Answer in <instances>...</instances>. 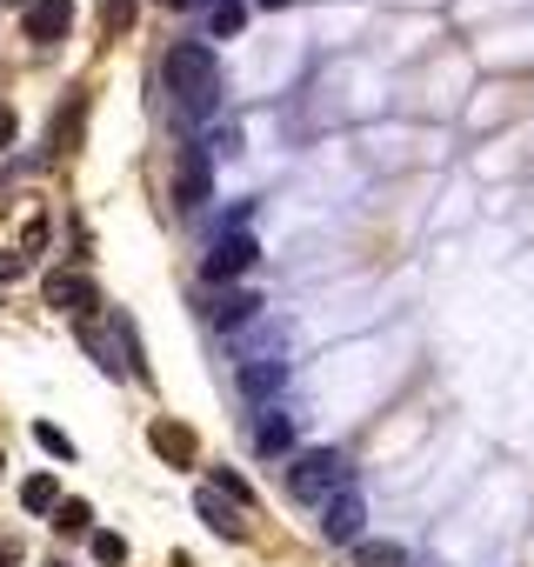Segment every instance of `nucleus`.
<instances>
[{
	"instance_id": "f257e3e1",
	"label": "nucleus",
	"mask_w": 534,
	"mask_h": 567,
	"mask_svg": "<svg viewBox=\"0 0 534 567\" xmlns=\"http://www.w3.org/2000/svg\"><path fill=\"white\" fill-rule=\"evenodd\" d=\"M167 94H174V107L194 114V121H207V114L220 107V61H214L207 41H174V48H167Z\"/></svg>"
},
{
	"instance_id": "f03ea898",
	"label": "nucleus",
	"mask_w": 534,
	"mask_h": 567,
	"mask_svg": "<svg viewBox=\"0 0 534 567\" xmlns=\"http://www.w3.org/2000/svg\"><path fill=\"white\" fill-rule=\"evenodd\" d=\"M348 481H355V461H348L341 447H308V454H295V467H288V494L308 501V507H328L335 494H348Z\"/></svg>"
},
{
	"instance_id": "7ed1b4c3",
	"label": "nucleus",
	"mask_w": 534,
	"mask_h": 567,
	"mask_svg": "<svg viewBox=\"0 0 534 567\" xmlns=\"http://www.w3.org/2000/svg\"><path fill=\"white\" fill-rule=\"evenodd\" d=\"M207 200H214V161H207V147H181V161H174V207L201 214Z\"/></svg>"
},
{
	"instance_id": "20e7f679",
	"label": "nucleus",
	"mask_w": 534,
	"mask_h": 567,
	"mask_svg": "<svg viewBox=\"0 0 534 567\" xmlns=\"http://www.w3.org/2000/svg\"><path fill=\"white\" fill-rule=\"evenodd\" d=\"M234 388H240L247 401L281 394V388H288V361H281V354H247V361L234 368Z\"/></svg>"
},
{
	"instance_id": "39448f33",
	"label": "nucleus",
	"mask_w": 534,
	"mask_h": 567,
	"mask_svg": "<svg viewBox=\"0 0 534 567\" xmlns=\"http://www.w3.org/2000/svg\"><path fill=\"white\" fill-rule=\"evenodd\" d=\"M361 520H368V507H361V494L348 487V494H335V501L321 507V540L355 547V540H361Z\"/></svg>"
},
{
	"instance_id": "423d86ee",
	"label": "nucleus",
	"mask_w": 534,
	"mask_h": 567,
	"mask_svg": "<svg viewBox=\"0 0 534 567\" xmlns=\"http://www.w3.org/2000/svg\"><path fill=\"white\" fill-rule=\"evenodd\" d=\"M68 21H74V0H28V14H21L28 41H41V48H54L68 34Z\"/></svg>"
},
{
	"instance_id": "0eeeda50",
	"label": "nucleus",
	"mask_w": 534,
	"mask_h": 567,
	"mask_svg": "<svg viewBox=\"0 0 534 567\" xmlns=\"http://www.w3.org/2000/svg\"><path fill=\"white\" fill-rule=\"evenodd\" d=\"M254 260H260L254 234H220V240H214V254H207V280H234V274H247Z\"/></svg>"
},
{
	"instance_id": "6e6552de",
	"label": "nucleus",
	"mask_w": 534,
	"mask_h": 567,
	"mask_svg": "<svg viewBox=\"0 0 534 567\" xmlns=\"http://www.w3.org/2000/svg\"><path fill=\"white\" fill-rule=\"evenodd\" d=\"M194 514H201L214 534H227V540H240V534H247V520H240L247 507H240V501H227L220 487H201V494H194Z\"/></svg>"
},
{
	"instance_id": "1a4fd4ad",
	"label": "nucleus",
	"mask_w": 534,
	"mask_h": 567,
	"mask_svg": "<svg viewBox=\"0 0 534 567\" xmlns=\"http://www.w3.org/2000/svg\"><path fill=\"white\" fill-rule=\"evenodd\" d=\"M48 308H61V315H88V308H101V295H94V280H88V274H48Z\"/></svg>"
},
{
	"instance_id": "9d476101",
	"label": "nucleus",
	"mask_w": 534,
	"mask_h": 567,
	"mask_svg": "<svg viewBox=\"0 0 534 567\" xmlns=\"http://www.w3.org/2000/svg\"><path fill=\"white\" fill-rule=\"evenodd\" d=\"M254 447H260V461H281V454L295 447V421H288L281 408H260V421H254Z\"/></svg>"
},
{
	"instance_id": "9b49d317",
	"label": "nucleus",
	"mask_w": 534,
	"mask_h": 567,
	"mask_svg": "<svg viewBox=\"0 0 534 567\" xmlns=\"http://www.w3.org/2000/svg\"><path fill=\"white\" fill-rule=\"evenodd\" d=\"M254 315H260V301H254L247 288H227V295H214V308H207L214 328H247Z\"/></svg>"
},
{
	"instance_id": "f8f14e48",
	"label": "nucleus",
	"mask_w": 534,
	"mask_h": 567,
	"mask_svg": "<svg viewBox=\"0 0 534 567\" xmlns=\"http://www.w3.org/2000/svg\"><path fill=\"white\" fill-rule=\"evenodd\" d=\"M147 441H154V454H161V461H194V434H187V427H174V421H154V427H147Z\"/></svg>"
},
{
	"instance_id": "ddd939ff",
	"label": "nucleus",
	"mask_w": 534,
	"mask_h": 567,
	"mask_svg": "<svg viewBox=\"0 0 534 567\" xmlns=\"http://www.w3.org/2000/svg\"><path fill=\"white\" fill-rule=\"evenodd\" d=\"M21 507H28V514H54V507H61V481H54V474H28V481H21Z\"/></svg>"
},
{
	"instance_id": "4468645a",
	"label": "nucleus",
	"mask_w": 534,
	"mask_h": 567,
	"mask_svg": "<svg viewBox=\"0 0 534 567\" xmlns=\"http://www.w3.org/2000/svg\"><path fill=\"white\" fill-rule=\"evenodd\" d=\"M355 567H408V554L394 540H355Z\"/></svg>"
},
{
	"instance_id": "2eb2a0df",
	"label": "nucleus",
	"mask_w": 534,
	"mask_h": 567,
	"mask_svg": "<svg viewBox=\"0 0 534 567\" xmlns=\"http://www.w3.org/2000/svg\"><path fill=\"white\" fill-rule=\"evenodd\" d=\"M54 527H61V534H88V527H94V507H88V501H61V507H54Z\"/></svg>"
},
{
	"instance_id": "dca6fc26",
	"label": "nucleus",
	"mask_w": 534,
	"mask_h": 567,
	"mask_svg": "<svg viewBox=\"0 0 534 567\" xmlns=\"http://www.w3.org/2000/svg\"><path fill=\"white\" fill-rule=\"evenodd\" d=\"M34 441H41V447H48L54 461H74V441H68V434H61L54 421H34Z\"/></svg>"
},
{
	"instance_id": "f3484780",
	"label": "nucleus",
	"mask_w": 534,
	"mask_h": 567,
	"mask_svg": "<svg viewBox=\"0 0 534 567\" xmlns=\"http://www.w3.org/2000/svg\"><path fill=\"white\" fill-rule=\"evenodd\" d=\"M94 560L101 567H127V540L121 534H94Z\"/></svg>"
},
{
	"instance_id": "a211bd4d",
	"label": "nucleus",
	"mask_w": 534,
	"mask_h": 567,
	"mask_svg": "<svg viewBox=\"0 0 534 567\" xmlns=\"http://www.w3.org/2000/svg\"><path fill=\"white\" fill-rule=\"evenodd\" d=\"M101 21H107V34H121V28L134 21V0H107V8H101Z\"/></svg>"
},
{
	"instance_id": "6ab92c4d",
	"label": "nucleus",
	"mask_w": 534,
	"mask_h": 567,
	"mask_svg": "<svg viewBox=\"0 0 534 567\" xmlns=\"http://www.w3.org/2000/svg\"><path fill=\"white\" fill-rule=\"evenodd\" d=\"M14 127H21V121H14V107H0V147L14 141Z\"/></svg>"
},
{
	"instance_id": "aec40b11",
	"label": "nucleus",
	"mask_w": 534,
	"mask_h": 567,
	"mask_svg": "<svg viewBox=\"0 0 534 567\" xmlns=\"http://www.w3.org/2000/svg\"><path fill=\"white\" fill-rule=\"evenodd\" d=\"M21 267H28V260H21V254H0V280H14V274H21Z\"/></svg>"
},
{
	"instance_id": "412c9836",
	"label": "nucleus",
	"mask_w": 534,
	"mask_h": 567,
	"mask_svg": "<svg viewBox=\"0 0 534 567\" xmlns=\"http://www.w3.org/2000/svg\"><path fill=\"white\" fill-rule=\"evenodd\" d=\"M0 567H21V560H14V547H0Z\"/></svg>"
},
{
	"instance_id": "4be33fe9",
	"label": "nucleus",
	"mask_w": 534,
	"mask_h": 567,
	"mask_svg": "<svg viewBox=\"0 0 534 567\" xmlns=\"http://www.w3.org/2000/svg\"><path fill=\"white\" fill-rule=\"evenodd\" d=\"M167 8H194V0H167Z\"/></svg>"
},
{
	"instance_id": "5701e85b",
	"label": "nucleus",
	"mask_w": 534,
	"mask_h": 567,
	"mask_svg": "<svg viewBox=\"0 0 534 567\" xmlns=\"http://www.w3.org/2000/svg\"><path fill=\"white\" fill-rule=\"evenodd\" d=\"M0 467H8V454H0Z\"/></svg>"
},
{
	"instance_id": "b1692460",
	"label": "nucleus",
	"mask_w": 534,
	"mask_h": 567,
	"mask_svg": "<svg viewBox=\"0 0 534 567\" xmlns=\"http://www.w3.org/2000/svg\"><path fill=\"white\" fill-rule=\"evenodd\" d=\"M54 567H68V560H54Z\"/></svg>"
}]
</instances>
